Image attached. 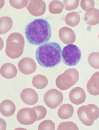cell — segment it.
<instances>
[{"label":"cell","instance_id":"obj_11","mask_svg":"<svg viewBox=\"0 0 99 130\" xmlns=\"http://www.w3.org/2000/svg\"><path fill=\"white\" fill-rule=\"evenodd\" d=\"M69 98L71 102L74 104L79 105L85 101L86 95L84 89L81 87H75L70 91Z\"/></svg>","mask_w":99,"mask_h":130},{"label":"cell","instance_id":"obj_5","mask_svg":"<svg viewBox=\"0 0 99 130\" xmlns=\"http://www.w3.org/2000/svg\"><path fill=\"white\" fill-rule=\"evenodd\" d=\"M79 74L75 68H71L59 75L56 80V86L61 90H66L74 86L79 79Z\"/></svg>","mask_w":99,"mask_h":130},{"label":"cell","instance_id":"obj_24","mask_svg":"<svg viewBox=\"0 0 99 130\" xmlns=\"http://www.w3.org/2000/svg\"><path fill=\"white\" fill-rule=\"evenodd\" d=\"M36 111L37 115V121L44 119L47 114V110L43 106L38 105L32 108Z\"/></svg>","mask_w":99,"mask_h":130},{"label":"cell","instance_id":"obj_7","mask_svg":"<svg viewBox=\"0 0 99 130\" xmlns=\"http://www.w3.org/2000/svg\"><path fill=\"white\" fill-rule=\"evenodd\" d=\"M63 94L56 89H52L47 91L44 94V101L50 108L55 109L60 106L63 101Z\"/></svg>","mask_w":99,"mask_h":130},{"label":"cell","instance_id":"obj_18","mask_svg":"<svg viewBox=\"0 0 99 130\" xmlns=\"http://www.w3.org/2000/svg\"><path fill=\"white\" fill-rule=\"evenodd\" d=\"M48 81L47 78L41 74L37 75L32 78V83L33 86L38 89H42L48 86Z\"/></svg>","mask_w":99,"mask_h":130},{"label":"cell","instance_id":"obj_19","mask_svg":"<svg viewBox=\"0 0 99 130\" xmlns=\"http://www.w3.org/2000/svg\"><path fill=\"white\" fill-rule=\"evenodd\" d=\"M80 17L78 13L73 12L67 14L65 18V22L67 25L71 27H74L79 23Z\"/></svg>","mask_w":99,"mask_h":130},{"label":"cell","instance_id":"obj_20","mask_svg":"<svg viewBox=\"0 0 99 130\" xmlns=\"http://www.w3.org/2000/svg\"><path fill=\"white\" fill-rule=\"evenodd\" d=\"M64 6L62 2L55 1H52L49 5L50 12L53 14H60L62 12Z\"/></svg>","mask_w":99,"mask_h":130},{"label":"cell","instance_id":"obj_17","mask_svg":"<svg viewBox=\"0 0 99 130\" xmlns=\"http://www.w3.org/2000/svg\"><path fill=\"white\" fill-rule=\"evenodd\" d=\"M74 108L69 104H64L59 108L58 111V116L63 120L70 119L73 115Z\"/></svg>","mask_w":99,"mask_h":130},{"label":"cell","instance_id":"obj_2","mask_svg":"<svg viewBox=\"0 0 99 130\" xmlns=\"http://www.w3.org/2000/svg\"><path fill=\"white\" fill-rule=\"evenodd\" d=\"M35 55L40 65L46 68H52L61 62L62 50L60 45L56 42H49L39 46Z\"/></svg>","mask_w":99,"mask_h":130},{"label":"cell","instance_id":"obj_10","mask_svg":"<svg viewBox=\"0 0 99 130\" xmlns=\"http://www.w3.org/2000/svg\"><path fill=\"white\" fill-rule=\"evenodd\" d=\"M21 100L25 104L28 105H34L38 101V94L34 89L30 88L25 89L20 94Z\"/></svg>","mask_w":99,"mask_h":130},{"label":"cell","instance_id":"obj_16","mask_svg":"<svg viewBox=\"0 0 99 130\" xmlns=\"http://www.w3.org/2000/svg\"><path fill=\"white\" fill-rule=\"evenodd\" d=\"M16 107L13 101L6 100L2 102L1 104V112L4 116H11L14 113Z\"/></svg>","mask_w":99,"mask_h":130},{"label":"cell","instance_id":"obj_21","mask_svg":"<svg viewBox=\"0 0 99 130\" xmlns=\"http://www.w3.org/2000/svg\"><path fill=\"white\" fill-rule=\"evenodd\" d=\"M88 61L91 67L99 69V53L94 52L91 53L88 56Z\"/></svg>","mask_w":99,"mask_h":130},{"label":"cell","instance_id":"obj_4","mask_svg":"<svg viewBox=\"0 0 99 130\" xmlns=\"http://www.w3.org/2000/svg\"><path fill=\"white\" fill-rule=\"evenodd\" d=\"M77 115L82 124L87 126H90L99 117V108L93 104L82 106L78 109Z\"/></svg>","mask_w":99,"mask_h":130},{"label":"cell","instance_id":"obj_14","mask_svg":"<svg viewBox=\"0 0 99 130\" xmlns=\"http://www.w3.org/2000/svg\"><path fill=\"white\" fill-rule=\"evenodd\" d=\"M84 21L89 25L98 24L99 23V10L94 8L88 9L85 14Z\"/></svg>","mask_w":99,"mask_h":130},{"label":"cell","instance_id":"obj_12","mask_svg":"<svg viewBox=\"0 0 99 130\" xmlns=\"http://www.w3.org/2000/svg\"><path fill=\"white\" fill-rule=\"evenodd\" d=\"M59 37L63 43L67 44L74 43L76 40V35L74 30L67 27L60 29Z\"/></svg>","mask_w":99,"mask_h":130},{"label":"cell","instance_id":"obj_1","mask_svg":"<svg viewBox=\"0 0 99 130\" xmlns=\"http://www.w3.org/2000/svg\"><path fill=\"white\" fill-rule=\"evenodd\" d=\"M25 34L30 44L39 45L50 39L51 37L50 25L48 21L44 19H35L26 27Z\"/></svg>","mask_w":99,"mask_h":130},{"label":"cell","instance_id":"obj_23","mask_svg":"<svg viewBox=\"0 0 99 130\" xmlns=\"http://www.w3.org/2000/svg\"><path fill=\"white\" fill-rule=\"evenodd\" d=\"M77 125L73 122L70 121L61 123L58 125L57 130H79Z\"/></svg>","mask_w":99,"mask_h":130},{"label":"cell","instance_id":"obj_9","mask_svg":"<svg viewBox=\"0 0 99 130\" xmlns=\"http://www.w3.org/2000/svg\"><path fill=\"white\" fill-rule=\"evenodd\" d=\"M19 70L22 74L28 75L32 74L36 71L37 65L34 60L30 58H24L19 62Z\"/></svg>","mask_w":99,"mask_h":130},{"label":"cell","instance_id":"obj_13","mask_svg":"<svg viewBox=\"0 0 99 130\" xmlns=\"http://www.w3.org/2000/svg\"><path fill=\"white\" fill-rule=\"evenodd\" d=\"M87 91L91 95H99V72L94 73L89 80L87 85Z\"/></svg>","mask_w":99,"mask_h":130},{"label":"cell","instance_id":"obj_26","mask_svg":"<svg viewBox=\"0 0 99 130\" xmlns=\"http://www.w3.org/2000/svg\"><path fill=\"white\" fill-rule=\"evenodd\" d=\"M95 3L94 1H81L80 6L82 9L85 11L88 9L95 7Z\"/></svg>","mask_w":99,"mask_h":130},{"label":"cell","instance_id":"obj_6","mask_svg":"<svg viewBox=\"0 0 99 130\" xmlns=\"http://www.w3.org/2000/svg\"><path fill=\"white\" fill-rule=\"evenodd\" d=\"M81 56V50L74 44L68 45L62 51V61L68 66L72 67L77 65L80 60Z\"/></svg>","mask_w":99,"mask_h":130},{"label":"cell","instance_id":"obj_3","mask_svg":"<svg viewBox=\"0 0 99 130\" xmlns=\"http://www.w3.org/2000/svg\"><path fill=\"white\" fill-rule=\"evenodd\" d=\"M25 46L24 37L20 33H12L9 35L6 41L5 52L9 57L16 59L22 55Z\"/></svg>","mask_w":99,"mask_h":130},{"label":"cell","instance_id":"obj_22","mask_svg":"<svg viewBox=\"0 0 99 130\" xmlns=\"http://www.w3.org/2000/svg\"><path fill=\"white\" fill-rule=\"evenodd\" d=\"M55 124L52 120H44L41 123L38 127L39 130H55Z\"/></svg>","mask_w":99,"mask_h":130},{"label":"cell","instance_id":"obj_25","mask_svg":"<svg viewBox=\"0 0 99 130\" xmlns=\"http://www.w3.org/2000/svg\"><path fill=\"white\" fill-rule=\"evenodd\" d=\"M79 1H64V8L66 10L70 11L76 9L79 5Z\"/></svg>","mask_w":99,"mask_h":130},{"label":"cell","instance_id":"obj_15","mask_svg":"<svg viewBox=\"0 0 99 130\" xmlns=\"http://www.w3.org/2000/svg\"><path fill=\"white\" fill-rule=\"evenodd\" d=\"M18 70L15 65L10 63L4 64L2 66L1 74L5 78L11 79L17 75Z\"/></svg>","mask_w":99,"mask_h":130},{"label":"cell","instance_id":"obj_8","mask_svg":"<svg viewBox=\"0 0 99 130\" xmlns=\"http://www.w3.org/2000/svg\"><path fill=\"white\" fill-rule=\"evenodd\" d=\"M16 118L18 121L21 124L29 125L34 124L36 121L37 115L34 108H25L19 111Z\"/></svg>","mask_w":99,"mask_h":130},{"label":"cell","instance_id":"obj_27","mask_svg":"<svg viewBox=\"0 0 99 130\" xmlns=\"http://www.w3.org/2000/svg\"><path fill=\"white\" fill-rule=\"evenodd\" d=\"M98 39H99V34L98 35Z\"/></svg>","mask_w":99,"mask_h":130}]
</instances>
